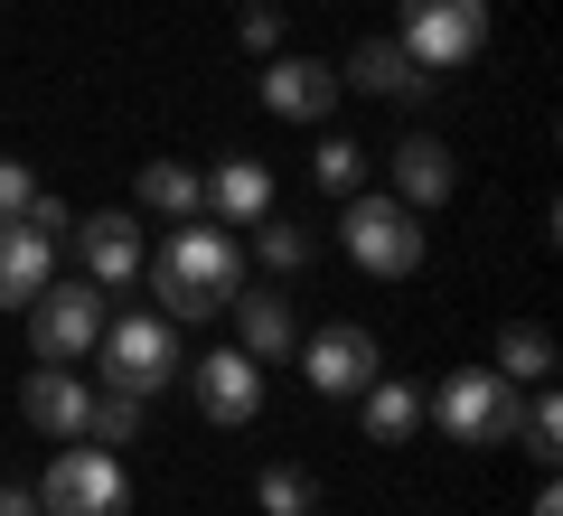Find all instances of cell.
Instances as JSON below:
<instances>
[{
    "label": "cell",
    "mask_w": 563,
    "mask_h": 516,
    "mask_svg": "<svg viewBox=\"0 0 563 516\" xmlns=\"http://www.w3.org/2000/svg\"><path fill=\"white\" fill-rule=\"evenodd\" d=\"M151 292L169 300V319H217L225 300L244 292V254H235V235H225L217 217H188L179 235L161 244V263H151Z\"/></svg>",
    "instance_id": "1"
},
{
    "label": "cell",
    "mask_w": 563,
    "mask_h": 516,
    "mask_svg": "<svg viewBox=\"0 0 563 516\" xmlns=\"http://www.w3.org/2000/svg\"><path fill=\"white\" fill-rule=\"evenodd\" d=\"M422 422H442L461 451H498V441H517V385L498 366H461V376H442V395L422 404Z\"/></svg>",
    "instance_id": "2"
},
{
    "label": "cell",
    "mask_w": 563,
    "mask_h": 516,
    "mask_svg": "<svg viewBox=\"0 0 563 516\" xmlns=\"http://www.w3.org/2000/svg\"><path fill=\"white\" fill-rule=\"evenodd\" d=\"M395 47L422 66V76H442V66H470V57L488 47V0H404Z\"/></svg>",
    "instance_id": "3"
},
{
    "label": "cell",
    "mask_w": 563,
    "mask_h": 516,
    "mask_svg": "<svg viewBox=\"0 0 563 516\" xmlns=\"http://www.w3.org/2000/svg\"><path fill=\"white\" fill-rule=\"evenodd\" d=\"M339 244L357 254V273H385V282H404V273H422V217L404 198H347V217H339Z\"/></svg>",
    "instance_id": "4"
},
{
    "label": "cell",
    "mask_w": 563,
    "mask_h": 516,
    "mask_svg": "<svg viewBox=\"0 0 563 516\" xmlns=\"http://www.w3.org/2000/svg\"><path fill=\"white\" fill-rule=\"evenodd\" d=\"M38 507L47 516H122L132 507V479H122V460L95 451V441H57V460H47V479H38Z\"/></svg>",
    "instance_id": "5"
},
{
    "label": "cell",
    "mask_w": 563,
    "mask_h": 516,
    "mask_svg": "<svg viewBox=\"0 0 563 516\" xmlns=\"http://www.w3.org/2000/svg\"><path fill=\"white\" fill-rule=\"evenodd\" d=\"M95 358H103V385H113V395L151 404L169 376H179V329H169V319H103Z\"/></svg>",
    "instance_id": "6"
},
{
    "label": "cell",
    "mask_w": 563,
    "mask_h": 516,
    "mask_svg": "<svg viewBox=\"0 0 563 516\" xmlns=\"http://www.w3.org/2000/svg\"><path fill=\"white\" fill-rule=\"evenodd\" d=\"M103 282H47L38 300H29V348H38V366H66V358H85L103 338Z\"/></svg>",
    "instance_id": "7"
},
{
    "label": "cell",
    "mask_w": 563,
    "mask_h": 516,
    "mask_svg": "<svg viewBox=\"0 0 563 516\" xmlns=\"http://www.w3.org/2000/svg\"><path fill=\"white\" fill-rule=\"evenodd\" d=\"M301 366H310L320 395H366V385H376V338H366L357 319H329V329L301 348Z\"/></svg>",
    "instance_id": "8"
},
{
    "label": "cell",
    "mask_w": 563,
    "mask_h": 516,
    "mask_svg": "<svg viewBox=\"0 0 563 516\" xmlns=\"http://www.w3.org/2000/svg\"><path fill=\"white\" fill-rule=\"evenodd\" d=\"M198 404H207V422L244 432V422L263 414V366L244 358V348H207V366H198Z\"/></svg>",
    "instance_id": "9"
},
{
    "label": "cell",
    "mask_w": 563,
    "mask_h": 516,
    "mask_svg": "<svg viewBox=\"0 0 563 516\" xmlns=\"http://www.w3.org/2000/svg\"><path fill=\"white\" fill-rule=\"evenodd\" d=\"M263 103H273L282 122H329V103H339V66H320V57H273V66H263Z\"/></svg>",
    "instance_id": "10"
},
{
    "label": "cell",
    "mask_w": 563,
    "mask_h": 516,
    "mask_svg": "<svg viewBox=\"0 0 563 516\" xmlns=\"http://www.w3.org/2000/svg\"><path fill=\"white\" fill-rule=\"evenodd\" d=\"M76 244H85V282H132L141 273V226H132V207H103V217H76Z\"/></svg>",
    "instance_id": "11"
},
{
    "label": "cell",
    "mask_w": 563,
    "mask_h": 516,
    "mask_svg": "<svg viewBox=\"0 0 563 516\" xmlns=\"http://www.w3.org/2000/svg\"><path fill=\"white\" fill-rule=\"evenodd\" d=\"M225 310H235V348H244L254 366H273V358L301 348V319H291V300H282V292H235Z\"/></svg>",
    "instance_id": "12"
},
{
    "label": "cell",
    "mask_w": 563,
    "mask_h": 516,
    "mask_svg": "<svg viewBox=\"0 0 563 516\" xmlns=\"http://www.w3.org/2000/svg\"><path fill=\"white\" fill-rule=\"evenodd\" d=\"M339 85H357V95H385V103H422V95H432V76H422V66L404 57L395 39H366L357 57L339 66Z\"/></svg>",
    "instance_id": "13"
},
{
    "label": "cell",
    "mask_w": 563,
    "mask_h": 516,
    "mask_svg": "<svg viewBox=\"0 0 563 516\" xmlns=\"http://www.w3.org/2000/svg\"><path fill=\"white\" fill-rule=\"evenodd\" d=\"M85 404L95 395H85V376H66V366H38V376L20 385V414L38 422L47 441H85Z\"/></svg>",
    "instance_id": "14"
},
{
    "label": "cell",
    "mask_w": 563,
    "mask_h": 516,
    "mask_svg": "<svg viewBox=\"0 0 563 516\" xmlns=\"http://www.w3.org/2000/svg\"><path fill=\"white\" fill-rule=\"evenodd\" d=\"M47 282H57V244L29 226H0V310H29Z\"/></svg>",
    "instance_id": "15"
},
{
    "label": "cell",
    "mask_w": 563,
    "mask_h": 516,
    "mask_svg": "<svg viewBox=\"0 0 563 516\" xmlns=\"http://www.w3.org/2000/svg\"><path fill=\"white\" fill-rule=\"evenodd\" d=\"M207 217L217 226L273 217V169H263V160H217V169H207Z\"/></svg>",
    "instance_id": "16"
},
{
    "label": "cell",
    "mask_w": 563,
    "mask_h": 516,
    "mask_svg": "<svg viewBox=\"0 0 563 516\" xmlns=\"http://www.w3.org/2000/svg\"><path fill=\"white\" fill-rule=\"evenodd\" d=\"M451 179H461V169H451V151H442L432 132L395 141V198L413 207V217H422V207H442V198H451Z\"/></svg>",
    "instance_id": "17"
},
{
    "label": "cell",
    "mask_w": 563,
    "mask_h": 516,
    "mask_svg": "<svg viewBox=\"0 0 563 516\" xmlns=\"http://www.w3.org/2000/svg\"><path fill=\"white\" fill-rule=\"evenodd\" d=\"M141 207L188 226V217H207V179L188 169V160H151V169H141Z\"/></svg>",
    "instance_id": "18"
},
{
    "label": "cell",
    "mask_w": 563,
    "mask_h": 516,
    "mask_svg": "<svg viewBox=\"0 0 563 516\" xmlns=\"http://www.w3.org/2000/svg\"><path fill=\"white\" fill-rule=\"evenodd\" d=\"M498 376L507 385H544L554 376V329H544V319H507L498 329Z\"/></svg>",
    "instance_id": "19"
},
{
    "label": "cell",
    "mask_w": 563,
    "mask_h": 516,
    "mask_svg": "<svg viewBox=\"0 0 563 516\" xmlns=\"http://www.w3.org/2000/svg\"><path fill=\"white\" fill-rule=\"evenodd\" d=\"M422 432V395L413 385H366V441H376V451H404V441Z\"/></svg>",
    "instance_id": "20"
},
{
    "label": "cell",
    "mask_w": 563,
    "mask_h": 516,
    "mask_svg": "<svg viewBox=\"0 0 563 516\" xmlns=\"http://www.w3.org/2000/svg\"><path fill=\"white\" fill-rule=\"evenodd\" d=\"M85 441H95V451H132L141 441V395H113V385H103V395L85 404Z\"/></svg>",
    "instance_id": "21"
},
{
    "label": "cell",
    "mask_w": 563,
    "mask_h": 516,
    "mask_svg": "<svg viewBox=\"0 0 563 516\" xmlns=\"http://www.w3.org/2000/svg\"><path fill=\"white\" fill-rule=\"evenodd\" d=\"M254 254L273 263V273H301V263L320 254V235H310V226H291V217H254Z\"/></svg>",
    "instance_id": "22"
},
{
    "label": "cell",
    "mask_w": 563,
    "mask_h": 516,
    "mask_svg": "<svg viewBox=\"0 0 563 516\" xmlns=\"http://www.w3.org/2000/svg\"><path fill=\"white\" fill-rule=\"evenodd\" d=\"M254 497H263V516H320V488H310V470H263L254 479Z\"/></svg>",
    "instance_id": "23"
},
{
    "label": "cell",
    "mask_w": 563,
    "mask_h": 516,
    "mask_svg": "<svg viewBox=\"0 0 563 516\" xmlns=\"http://www.w3.org/2000/svg\"><path fill=\"white\" fill-rule=\"evenodd\" d=\"M554 441H563V404H554V385H536V404H517V451L554 460Z\"/></svg>",
    "instance_id": "24"
},
{
    "label": "cell",
    "mask_w": 563,
    "mask_h": 516,
    "mask_svg": "<svg viewBox=\"0 0 563 516\" xmlns=\"http://www.w3.org/2000/svg\"><path fill=\"white\" fill-rule=\"evenodd\" d=\"M310 179L339 188V198H357V141H320V151H310Z\"/></svg>",
    "instance_id": "25"
},
{
    "label": "cell",
    "mask_w": 563,
    "mask_h": 516,
    "mask_svg": "<svg viewBox=\"0 0 563 516\" xmlns=\"http://www.w3.org/2000/svg\"><path fill=\"white\" fill-rule=\"evenodd\" d=\"M20 226H29V235H47V244H57V235H76V217H66V198H47V188H38V198L20 207Z\"/></svg>",
    "instance_id": "26"
},
{
    "label": "cell",
    "mask_w": 563,
    "mask_h": 516,
    "mask_svg": "<svg viewBox=\"0 0 563 516\" xmlns=\"http://www.w3.org/2000/svg\"><path fill=\"white\" fill-rule=\"evenodd\" d=\"M38 198V179H29L20 160H0V226H20V207Z\"/></svg>",
    "instance_id": "27"
},
{
    "label": "cell",
    "mask_w": 563,
    "mask_h": 516,
    "mask_svg": "<svg viewBox=\"0 0 563 516\" xmlns=\"http://www.w3.org/2000/svg\"><path fill=\"white\" fill-rule=\"evenodd\" d=\"M282 39V10L273 0H254V10H244V47H273Z\"/></svg>",
    "instance_id": "28"
},
{
    "label": "cell",
    "mask_w": 563,
    "mask_h": 516,
    "mask_svg": "<svg viewBox=\"0 0 563 516\" xmlns=\"http://www.w3.org/2000/svg\"><path fill=\"white\" fill-rule=\"evenodd\" d=\"M0 516H47V507H38V488H0Z\"/></svg>",
    "instance_id": "29"
},
{
    "label": "cell",
    "mask_w": 563,
    "mask_h": 516,
    "mask_svg": "<svg viewBox=\"0 0 563 516\" xmlns=\"http://www.w3.org/2000/svg\"><path fill=\"white\" fill-rule=\"evenodd\" d=\"M536 516H563V497H554V488H536Z\"/></svg>",
    "instance_id": "30"
}]
</instances>
